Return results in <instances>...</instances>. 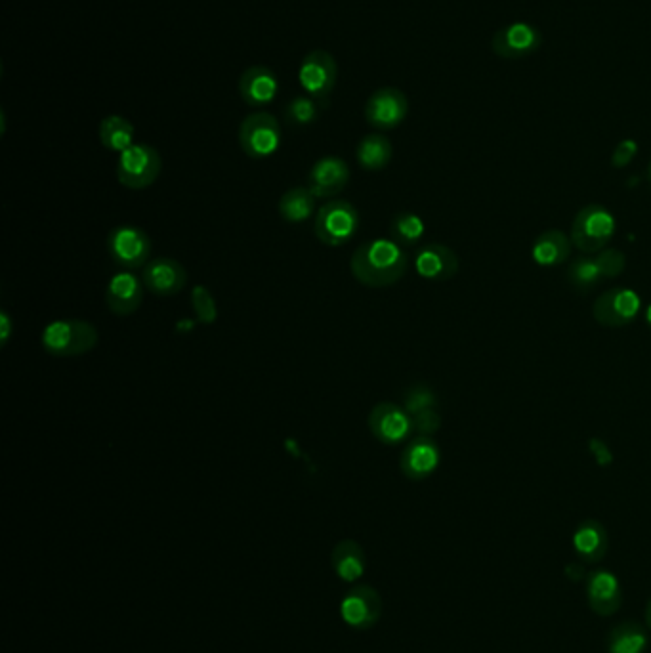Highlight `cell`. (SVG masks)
I'll list each match as a JSON object with an SVG mask.
<instances>
[{
    "label": "cell",
    "mask_w": 651,
    "mask_h": 653,
    "mask_svg": "<svg viewBox=\"0 0 651 653\" xmlns=\"http://www.w3.org/2000/svg\"><path fill=\"white\" fill-rule=\"evenodd\" d=\"M543 44V37L537 27L525 22H516L501 27L491 41V48L504 60H524L535 54Z\"/></svg>",
    "instance_id": "13"
},
{
    "label": "cell",
    "mask_w": 651,
    "mask_h": 653,
    "mask_svg": "<svg viewBox=\"0 0 651 653\" xmlns=\"http://www.w3.org/2000/svg\"><path fill=\"white\" fill-rule=\"evenodd\" d=\"M338 77L336 60L325 50L310 52L298 69V79L302 88L323 104H327L329 96L333 94Z\"/></svg>",
    "instance_id": "8"
},
{
    "label": "cell",
    "mask_w": 651,
    "mask_h": 653,
    "mask_svg": "<svg viewBox=\"0 0 651 653\" xmlns=\"http://www.w3.org/2000/svg\"><path fill=\"white\" fill-rule=\"evenodd\" d=\"M0 325H2V344H6L8 342V338H10V327H12V323H10V316L2 310V314H0Z\"/></svg>",
    "instance_id": "36"
},
{
    "label": "cell",
    "mask_w": 651,
    "mask_h": 653,
    "mask_svg": "<svg viewBox=\"0 0 651 653\" xmlns=\"http://www.w3.org/2000/svg\"><path fill=\"white\" fill-rule=\"evenodd\" d=\"M424 232H426V226H424L422 218L413 212H399L390 222L392 239L403 247H411V245L419 243Z\"/></svg>",
    "instance_id": "29"
},
{
    "label": "cell",
    "mask_w": 651,
    "mask_h": 653,
    "mask_svg": "<svg viewBox=\"0 0 651 653\" xmlns=\"http://www.w3.org/2000/svg\"><path fill=\"white\" fill-rule=\"evenodd\" d=\"M648 178H650V184H651V163H650V167H648Z\"/></svg>",
    "instance_id": "39"
},
{
    "label": "cell",
    "mask_w": 651,
    "mask_h": 653,
    "mask_svg": "<svg viewBox=\"0 0 651 653\" xmlns=\"http://www.w3.org/2000/svg\"><path fill=\"white\" fill-rule=\"evenodd\" d=\"M369 430L378 442L386 445H398L405 442L415 430L411 415L392 401H380L369 415Z\"/></svg>",
    "instance_id": "10"
},
{
    "label": "cell",
    "mask_w": 651,
    "mask_h": 653,
    "mask_svg": "<svg viewBox=\"0 0 651 653\" xmlns=\"http://www.w3.org/2000/svg\"><path fill=\"white\" fill-rule=\"evenodd\" d=\"M646 623H648V627L651 629V598L650 602H648V608H646Z\"/></svg>",
    "instance_id": "37"
},
{
    "label": "cell",
    "mask_w": 651,
    "mask_h": 653,
    "mask_svg": "<svg viewBox=\"0 0 651 653\" xmlns=\"http://www.w3.org/2000/svg\"><path fill=\"white\" fill-rule=\"evenodd\" d=\"M436 405H438V396L426 384H415V386H411L407 390V394H405V400H403V409L411 417L417 415L420 411H426V409H436Z\"/></svg>",
    "instance_id": "31"
},
{
    "label": "cell",
    "mask_w": 651,
    "mask_h": 653,
    "mask_svg": "<svg viewBox=\"0 0 651 653\" xmlns=\"http://www.w3.org/2000/svg\"><path fill=\"white\" fill-rule=\"evenodd\" d=\"M417 274L428 281H449L459 272V258L453 249L432 243L422 247L415 256Z\"/></svg>",
    "instance_id": "19"
},
{
    "label": "cell",
    "mask_w": 651,
    "mask_h": 653,
    "mask_svg": "<svg viewBox=\"0 0 651 653\" xmlns=\"http://www.w3.org/2000/svg\"><path fill=\"white\" fill-rule=\"evenodd\" d=\"M107 253L123 270L144 268L151 256V239L136 226H119L107 235Z\"/></svg>",
    "instance_id": "7"
},
{
    "label": "cell",
    "mask_w": 651,
    "mask_h": 653,
    "mask_svg": "<svg viewBox=\"0 0 651 653\" xmlns=\"http://www.w3.org/2000/svg\"><path fill=\"white\" fill-rule=\"evenodd\" d=\"M102 146L115 153H123L134 146V127L121 115H109L100 125Z\"/></svg>",
    "instance_id": "27"
},
{
    "label": "cell",
    "mask_w": 651,
    "mask_h": 653,
    "mask_svg": "<svg viewBox=\"0 0 651 653\" xmlns=\"http://www.w3.org/2000/svg\"><path fill=\"white\" fill-rule=\"evenodd\" d=\"M350 182V169L340 157H323L310 170L308 188L317 199L335 197Z\"/></svg>",
    "instance_id": "18"
},
{
    "label": "cell",
    "mask_w": 651,
    "mask_h": 653,
    "mask_svg": "<svg viewBox=\"0 0 651 653\" xmlns=\"http://www.w3.org/2000/svg\"><path fill=\"white\" fill-rule=\"evenodd\" d=\"M144 279L130 270L113 275L105 287V304L115 316H132L144 302Z\"/></svg>",
    "instance_id": "16"
},
{
    "label": "cell",
    "mask_w": 651,
    "mask_h": 653,
    "mask_svg": "<svg viewBox=\"0 0 651 653\" xmlns=\"http://www.w3.org/2000/svg\"><path fill=\"white\" fill-rule=\"evenodd\" d=\"M615 230L617 222L613 214L604 205L592 203L577 212L569 237L577 251L594 256L608 247Z\"/></svg>",
    "instance_id": "3"
},
{
    "label": "cell",
    "mask_w": 651,
    "mask_h": 653,
    "mask_svg": "<svg viewBox=\"0 0 651 653\" xmlns=\"http://www.w3.org/2000/svg\"><path fill=\"white\" fill-rule=\"evenodd\" d=\"M163 161L159 151L147 144L126 149L117 163V180L128 190H146L161 174Z\"/></svg>",
    "instance_id": "5"
},
{
    "label": "cell",
    "mask_w": 651,
    "mask_h": 653,
    "mask_svg": "<svg viewBox=\"0 0 651 653\" xmlns=\"http://www.w3.org/2000/svg\"><path fill=\"white\" fill-rule=\"evenodd\" d=\"M594 260H596V264H598V268L602 272V277H608V279L623 274V270L627 266L625 254L617 251V249H608V247L604 251L594 254Z\"/></svg>",
    "instance_id": "32"
},
{
    "label": "cell",
    "mask_w": 651,
    "mask_h": 653,
    "mask_svg": "<svg viewBox=\"0 0 651 653\" xmlns=\"http://www.w3.org/2000/svg\"><path fill=\"white\" fill-rule=\"evenodd\" d=\"M191 302H193V308H195L197 316H199V319L203 323L214 321V317H216V306H214V300H212V296H210L209 291L205 287H197L193 291Z\"/></svg>",
    "instance_id": "34"
},
{
    "label": "cell",
    "mask_w": 651,
    "mask_h": 653,
    "mask_svg": "<svg viewBox=\"0 0 651 653\" xmlns=\"http://www.w3.org/2000/svg\"><path fill=\"white\" fill-rule=\"evenodd\" d=\"M409 113L407 96L394 86L378 88L371 94L365 106V119L378 130H392L399 127Z\"/></svg>",
    "instance_id": "12"
},
{
    "label": "cell",
    "mask_w": 651,
    "mask_h": 653,
    "mask_svg": "<svg viewBox=\"0 0 651 653\" xmlns=\"http://www.w3.org/2000/svg\"><path fill=\"white\" fill-rule=\"evenodd\" d=\"M340 615L352 629L365 631L377 625L382 615V600L371 585H356L340 602Z\"/></svg>",
    "instance_id": "11"
},
{
    "label": "cell",
    "mask_w": 651,
    "mask_h": 653,
    "mask_svg": "<svg viewBox=\"0 0 651 653\" xmlns=\"http://www.w3.org/2000/svg\"><path fill=\"white\" fill-rule=\"evenodd\" d=\"M646 321H648V325H650L651 329V304L648 306V310H646Z\"/></svg>",
    "instance_id": "38"
},
{
    "label": "cell",
    "mask_w": 651,
    "mask_h": 653,
    "mask_svg": "<svg viewBox=\"0 0 651 653\" xmlns=\"http://www.w3.org/2000/svg\"><path fill=\"white\" fill-rule=\"evenodd\" d=\"M573 548L581 562L596 564L608 552V531L598 520L588 518L573 533Z\"/></svg>",
    "instance_id": "21"
},
{
    "label": "cell",
    "mask_w": 651,
    "mask_h": 653,
    "mask_svg": "<svg viewBox=\"0 0 651 653\" xmlns=\"http://www.w3.org/2000/svg\"><path fill=\"white\" fill-rule=\"evenodd\" d=\"M359 228L357 209L348 201H329L315 216V237L327 247H340L348 243Z\"/></svg>",
    "instance_id": "4"
},
{
    "label": "cell",
    "mask_w": 651,
    "mask_h": 653,
    "mask_svg": "<svg viewBox=\"0 0 651 653\" xmlns=\"http://www.w3.org/2000/svg\"><path fill=\"white\" fill-rule=\"evenodd\" d=\"M409 268V256L394 239H375L357 247L350 270L361 285L382 289L396 285Z\"/></svg>",
    "instance_id": "1"
},
{
    "label": "cell",
    "mask_w": 651,
    "mask_h": 653,
    "mask_svg": "<svg viewBox=\"0 0 651 653\" xmlns=\"http://www.w3.org/2000/svg\"><path fill=\"white\" fill-rule=\"evenodd\" d=\"M648 650V634L636 623H621L608 636V653H644Z\"/></svg>",
    "instance_id": "26"
},
{
    "label": "cell",
    "mask_w": 651,
    "mask_h": 653,
    "mask_svg": "<svg viewBox=\"0 0 651 653\" xmlns=\"http://www.w3.org/2000/svg\"><path fill=\"white\" fill-rule=\"evenodd\" d=\"M142 279L149 293L167 298L178 295L186 287L188 272L178 260L163 256L147 262L142 270Z\"/></svg>",
    "instance_id": "15"
},
{
    "label": "cell",
    "mask_w": 651,
    "mask_h": 653,
    "mask_svg": "<svg viewBox=\"0 0 651 653\" xmlns=\"http://www.w3.org/2000/svg\"><path fill=\"white\" fill-rule=\"evenodd\" d=\"M321 106H327L315 98H306V96H296L285 107V117L294 127H308L317 121Z\"/></svg>",
    "instance_id": "30"
},
{
    "label": "cell",
    "mask_w": 651,
    "mask_h": 653,
    "mask_svg": "<svg viewBox=\"0 0 651 653\" xmlns=\"http://www.w3.org/2000/svg\"><path fill=\"white\" fill-rule=\"evenodd\" d=\"M567 281L569 285L579 291V293H587L590 289H594L600 279H602V272L594 260V256H579L571 262V266L567 268Z\"/></svg>",
    "instance_id": "28"
},
{
    "label": "cell",
    "mask_w": 651,
    "mask_h": 653,
    "mask_svg": "<svg viewBox=\"0 0 651 653\" xmlns=\"http://www.w3.org/2000/svg\"><path fill=\"white\" fill-rule=\"evenodd\" d=\"M587 600L590 610L602 617L619 610L623 596L619 579L608 569H594L587 575Z\"/></svg>",
    "instance_id": "17"
},
{
    "label": "cell",
    "mask_w": 651,
    "mask_h": 653,
    "mask_svg": "<svg viewBox=\"0 0 651 653\" xmlns=\"http://www.w3.org/2000/svg\"><path fill=\"white\" fill-rule=\"evenodd\" d=\"M441 453L438 443L430 436H417L401 451L399 468L405 478L413 482H422L430 478L440 466Z\"/></svg>",
    "instance_id": "14"
},
{
    "label": "cell",
    "mask_w": 651,
    "mask_h": 653,
    "mask_svg": "<svg viewBox=\"0 0 651 653\" xmlns=\"http://www.w3.org/2000/svg\"><path fill=\"white\" fill-rule=\"evenodd\" d=\"M98 329L84 319H58L44 327L42 348L54 358H75L94 350Z\"/></svg>",
    "instance_id": "2"
},
{
    "label": "cell",
    "mask_w": 651,
    "mask_h": 653,
    "mask_svg": "<svg viewBox=\"0 0 651 653\" xmlns=\"http://www.w3.org/2000/svg\"><path fill=\"white\" fill-rule=\"evenodd\" d=\"M315 197L310 188H293L285 191L279 199V214L289 224L306 222L315 211Z\"/></svg>",
    "instance_id": "25"
},
{
    "label": "cell",
    "mask_w": 651,
    "mask_h": 653,
    "mask_svg": "<svg viewBox=\"0 0 651 653\" xmlns=\"http://www.w3.org/2000/svg\"><path fill=\"white\" fill-rule=\"evenodd\" d=\"M239 144L251 159L270 157L281 144V127L277 119L266 111L245 117L239 127Z\"/></svg>",
    "instance_id": "6"
},
{
    "label": "cell",
    "mask_w": 651,
    "mask_h": 653,
    "mask_svg": "<svg viewBox=\"0 0 651 653\" xmlns=\"http://www.w3.org/2000/svg\"><path fill=\"white\" fill-rule=\"evenodd\" d=\"M277 77L266 65H252L239 79V94L247 106L262 107L272 104L277 96Z\"/></svg>",
    "instance_id": "20"
},
{
    "label": "cell",
    "mask_w": 651,
    "mask_h": 653,
    "mask_svg": "<svg viewBox=\"0 0 651 653\" xmlns=\"http://www.w3.org/2000/svg\"><path fill=\"white\" fill-rule=\"evenodd\" d=\"M571 247H573V243H571L569 235L560 230H548L535 239L531 256L539 266L554 268V266H560L569 260Z\"/></svg>",
    "instance_id": "22"
},
{
    "label": "cell",
    "mask_w": 651,
    "mask_h": 653,
    "mask_svg": "<svg viewBox=\"0 0 651 653\" xmlns=\"http://www.w3.org/2000/svg\"><path fill=\"white\" fill-rule=\"evenodd\" d=\"M413 419V430L419 432V436H432L441 428V415L436 409L420 411Z\"/></svg>",
    "instance_id": "33"
},
{
    "label": "cell",
    "mask_w": 651,
    "mask_h": 653,
    "mask_svg": "<svg viewBox=\"0 0 651 653\" xmlns=\"http://www.w3.org/2000/svg\"><path fill=\"white\" fill-rule=\"evenodd\" d=\"M642 308V300L636 291L627 287L609 289L604 295L598 296L592 306V316L604 327H625Z\"/></svg>",
    "instance_id": "9"
},
{
    "label": "cell",
    "mask_w": 651,
    "mask_h": 653,
    "mask_svg": "<svg viewBox=\"0 0 651 653\" xmlns=\"http://www.w3.org/2000/svg\"><path fill=\"white\" fill-rule=\"evenodd\" d=\"M331 564L336 575L346 583H356L365 575L367 569V558L359 543L354 539L340 541L331 554Z\"/></svg>",
    "instance_id": "23"
},
{
    "label": "cell",
    "mask_w": 651,
    "mask_h": 653,
    "mask_svg": "<svg viewBox=\"0 0 651 653\" xmlns=\"http://www.w3.org/2000/svg\"><path fill=\"white\" fill-rule=\"evenodd\" d=\"M638 153V144L634 140H623L615 151H613V157H611V165L615 169H623L627 167L630 161L634 159V155Z\"/></svg>",
    "instance_id": "35"
},
{
    "label": "cell",
    "mask_w": 651,
    "mask_h": 653,
    "mask_svg": "<svg viewBox=\"0 0 651 653\" xmlns=\"http://www.w3.org/2000/svg\"><path fill=\"white\" fill-rule=\"evenodd\" d=\"M392 144L382 134H369L357 144V163L365 170H382L392 161Z\"/></svg>",
    "instance_id": "24"
}]
</instances>
